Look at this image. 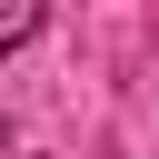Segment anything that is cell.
Returning <instances> with one entry per match:
<instances>
[{
	"instance_id": "1",
	"label": "cell",
	"mask_w": 159,
	"mask_h": 159,
	"mask_svg": "<svg viewBox=\"0 0 159 159\" xmlns=\"http://www.w3.org/2000/svg\"><path fill=\"white\" fill-rule=\"evenodd\" d=\"M40 10H50V0H0V60H10V50L40 30Z\"/></svg>"
}]
</instances>
